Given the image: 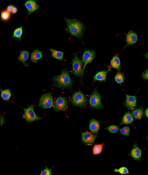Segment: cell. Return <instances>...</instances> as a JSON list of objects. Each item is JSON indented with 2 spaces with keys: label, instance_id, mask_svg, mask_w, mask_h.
Listing matches in <instances>:
<instances>
[{
  "label": "cell",
  "instance_id": "obj_1",
  "mask_svg": "<svg viewBox=\"0 0 148 175\" xmlns=\"http://www.w3.org/2000/svg\"><path fill=\"white\" fill-rule=\"evenodd\" d=\"M54 81V86L60 89H72L73 80L69 76V71L66 68L62 70V74L59 76H54L52 79Z\"/></svg>",
  "mask_w": 148,
  "mask_h": 175
},
{
  "label": "cell",
  "instance_id": "obj_2",
  "mask_svg": "<svg viewBox=\"0 0 148 175\" xmlns=\"http://www.w3.org/2000/svg\"><path fill=\"white\" fill-rule=\"evenodd\" d=\"M67 24V31L69 34L72 36L81 38L84 31V25L77 19H67L64 18Z\"/></svg>",
  "mask_w": 148,
  "mask_h": 175
},
{
  "label": "cell",
  "instance_id": "obj_3",
  "mask_svg": "<svg viewBox=\"0 0 148 175\" xmlns=\"http://www.w3.org/2000/svg\"><path fill=\"white\" fill-rule=\"evenodd\" d=\"M73 59L71 61L72 66V74L77 76H81V82L83 85V63L78 57L77 52L73 53Z\"/></svg>",
  "mask_w": 148,
  "mask_h": 175
},
{
  "label": "cell",
  "instance_id": "obj_4",
  "mask_svg": "<svg viewBox=\"0 0 148 175\" xmlns=\"http://www.w3.org/2000/svg\"><path fill=\"white\" fill-rule=\"evenodd\" d=\"M87 102V97L84 95V93L81 91H77L74 93L72 97L71 102L73 106L80 107V108H85Z\"/></svg>",
  "mask_w": 148,
  "mask_h": 175
},
{
  "label": "cell",
  "instance_id": "obj_5",
  "mask_svg": "<svg viewBox=\"0 0 148 175\" xmlns=\"http://www.w3.org/2000/svg\"><path fill=\"white\" fill-rule=\"evenodd\" d=\"M38 107H41L43 109H49L54 108V98H53L52 93H46L41 96L38 104Z\"/></svg>",
  "mask_w": 148,
  "mask_h": 175
},
{
  "label": "cell",
  "instance_id": "obj_6",
  "mask_svg": "<svg viewBox=\"0 0 148 175\" xmlns=\"http://www.w3.org/2000/svg\"><path fill=\"white\" fill-rule=\"evenodd\" d=\"M90 108L91 109H101L103 108V106L101 102V96L99 92L97 91V88L94 90L91 95L89 100Z\"/></svg>",
  "mask_w": 148,
  "mask_h": 175
},
{
  "label": "cell",
  "instance_id": "obj_7",
  "mask_svg": "<svg viewBox=\"0 0 148 175\" xmlns=\"http://www.w3.org/2000/svg\"><path fill=\"white\" fill-rule=\"evenodd\" d=\"M24 114L22 115V118L28 123H32L35 121H38L42 119V118L39 117L37 114L35 113L34 105L29 106L26 108H23Z\"/></svg>",
  "mask_w": 148,
  "mask_h": 175
},
{
  "label": "cell",
  "instance_id": "obj_8",
  "mask_svg": "<svg viewBox=\"0 0 148 175\" xmlns=\"http://www.w3.org/2000/svg\"><path fill=\"white\" fill-rule=\"evenodd\" d=\"M95 57H96V52L94 50H89V49L85 50L82 57V61L83 63V74H84L87 65L91 63L92 60L95 59Z\"/></svg>",
  "mask_w": 148,
  "mask_h": 175
},
{
  "label": "cell",
  "instance_id": "obj_9",
  "mask_svg": "<svg viewBox=\"0 0 148 175\" xmlns=\"http://www.w3.org/2000/svg\"><path fill=\"white\" fill-rule=\"evenodd\" d=\"M69 105L68 99L67 97L64 96H59V97H57V99L56 100L54 103V111L58 112V111H64L67 109Z\"/></svg>",
  "mask_w": 148,
  "mask_h": 175
},
{
  "label": "cell",
  "instance_id": "obj_10",
  "mask_svg": "<svg viewBox=\"0 0 148 175\" xmlns=\"http://www.w3.org/2000/svg\"><path fill=\"white\" fill-rule=\"evenodd\" d=\"M81 135H82L81 139H82V143L88 146H92L96 139L98 137V134H93V133L90 132H82Z\"/></svg>",
  "mask_w": 148,
  "mask_h": 175
},
{
  "label": "cell",
  "instance_id": "obj_11",
  "mask_svg": "<svg viewBox=\"0 0 148 175\" xmlns=\"http://www.w3.org/2000/svg\"><path fill=\"white\" fill-rule=\"evenodd\" d=\"M137 100L135 95H126L125 97V102H124V106L128 110H135L137 107Z\"/></svg>",
  "mask_w": 148,
  "mask_h": 175
},
{
  "label": "cell",
  "instance_id": "obj_12",
  "mask_svg": "<svg viewBox=\"0 0 148 175\" xmlns=\"http://www.w3.org/2000/svg\"><path fill=\"white\" fill-rule=\"evenodd\" d=\"M24 5L27 10V15L33 13L39 8V5L35 0H27L25 2Z\"/></svg>",
  "mask_w": 148,
  "mask_h": 175
},
{
  "label": "cell",
  "instance_id": "obj_13",
  "mask_svg": "<svg viewBox=\"0 0 148 175\" xmlns=\"http://www.w3.org/2000/svg\"><path fill=\"white\" fill-rule=\"evenodd\" d=\"M137 41H138L137 34L133 31H130L128 34H126V46L135 44L137 42Z\"/></svg>",
  "mask_w": 148,
  "mask_h": 175
},
{
  "label": "cell",
  "instance_id": "obj_14",
  "mask_svg": "<svg viewBox=\"0 0 148 175\" xmlns=\"http://www.w3.org/2000/svg\"><path fill=\"white\" fill-rule=\"evenodd\" d=\"M129 156L135 161H140L142 158V150L139 148L137 144L135 143L132 149L129 153Z\"/></svg>",
  "mask_w": 148,
  "mask_h": 175
},
{
  "label": "cell",
  "instance_id": "obj_15",
  "mask_svg": "<svg viewBox=\"0 0 148 175\" xmlns=\"http://www.w3.org/2000/svg\"><path fill=\"white\" fill-rule=\"evenodd\" d=\"M101 124L100 121L98 120L95 119V118H91L89 121V129L91 130V132L93 134H98V133L100 130Z\"/></svg>",
  "mask_w": 148,
  "mask_h": 175
},
{
  "label": "cell",
  "instance_id": "obj_16",
  "mask_svg": "<svg viewBox=\"0 0 148 175\" xmlns=\"http://www.w3.org/2000/svg\"><path fill=\"white\" fill-rule=\"evenodd\" d=\"M111 71V68L108 70H103L98 72L93 76V82L95 81H106L107 79V74Z\"/></svg>",
  "mask_w": 148,
  "mask_h": 175
},
{
  "label": "cell",
  "instance_id": "obj_17",
  "mask_svg": "<svg viewBox=\"0 0 148 175\" xmlns=\"http://www.w3.org/2000/svg\"><path fill=\"white\" fill-rule=\"evenodd\" d=\"M31 54L27 50H20V55L18 57V60L22 64L25 66H28V65L26 63V61L31 58Z\"/></svg>",
  "mask_w": 148,
  "mask_h": 175
},
{
  "label": "cell",
  "instance_id": "obj_18",
  "mask_svg": "<svg viewBox=\"0 0 148 175\" xmlns=\"http://www.w3.org/2000/svg\"><path fill=\"white\" fill-rule=\"evenodd\" d=\"M110 66L113 68L116 69L117 71H120L121 70V60L118 55H114L110 62Z\"/></svg>",
  "mask_w": 148,
  "mask_h": 175
},
{
  "label": "cell",
  "instance_id": "obj_19",
  "mask_svg": "<svg viewBox=\"0 0 148 175\" xmlns=\"http://www.w3.org/2000/svg\"><path fill=\"white\" fill-rule=\"evenodd\" d=\"M134 120L135 118L133 117L132 113H130V112H126L125 114H124L123 118H122L121 122L120 123V125L122 124H131L134 122Z\"/></svg>",
  "mask_w": 148,
  "mask_h": 175
},
{
  "label": "cell",
  "instance_id": "obj_20",
  "mask_svg": "<svg viewBox=\"0 0 148 175\" xmlns=\"http://www.w3.org/2000/svg\"><path fill=\"white\" fill-rule=\"evenodd\" d=\"M43 57V52L40 51L38 49H36V50H33V52H32V54L31 55V61L32 63H37V62H38V60L41 59V58Z\"/></svg>",
  "mask_w": 148,
  "mask_h": 175
},
{
  "label": "cell",
  "instance_id": "obj_21",
  "mask_svg": "<svg viewBox=\"0 0 148 175\" xmlns=\"http://www.w3.org/2000/svg\"><path fill=\"white\" fill-rule=\"evenodd\" d=\"M133 117L136 120H141L144 116V108L142 107H140L139 108L133 110L132 111Z\"/></svg>",
  "mask_w": 148,
  "mask_h": 175
},
{
  "label": "cell",
  "instance_id": "obj_22",
  "mask_svg": "<svg viewBox=\"0 0 148 175\" xmlns=\"http://www.w3.org/2000/svg\"><path fill=\"white\" fill-rule=\"evenodd\" d=\"M0 92H1V97L2 100L4 101H7V102H10V100L11 99L12 96V92L10 89H6V90H0Z\"/></svg>",
  "mask_w": 148,
  "mask_h": 175
},
{
  "label": "cell",
  "instance_id": "obj_23",
  "mask_svg": "<svg viewBox=\"0 0 148 175\" xmlns=\"http://www.w3.org/2000/svg\"><path fill=\"white\" fill-rule=\"evenodd\" d=\"M49 51L52 52V57L55 58V59L59 60H64V52H61V51H58L54 50V49L51 48Z\"/></svg>",
  "mask_w": 148,
  "mask_h": 175
},
{
  "label": "cell",
  "instance_id": "obj_24",
  "mask_svg": "<svg viewBox=\"0 0 148 175\" xmlns=\"http://www.w3.org/2000/svg\"><path fill=\"white\" fill-rule=\"evenodd\" d=\"M103 143L102 144H96L92 147V154L95 156L100 155L103 152Z\"/></svg>",
  "mask_w": 148,
  "mask_h": 175
},
{
  "label": "cell",
  "instance_id": "obj_25",
  "mask_svg": "<svg viewBox=\"0 0 148 175\" xmlns=\"http://www.w3.org/2000/svg\"><path fill=\"white\" fill-rule=\"evenodd\" d=\"M23 33V25L20 26V28H17V29H15V31H13L12 37L13 38H17L19 41H21V37Z\"/></svg>",
  "mask_w": 148,
  "mask_h": 175
},
{
  "label": "cell",
  "instance_id": "obj_26",
  "mask_svg": "<svg viewBox=\"0 0 148 175\" xmlns=\"http://www.w3.org/2000/svg\"><path fill=\"white\" fill-rule=\"evenodd\" d=\"M114 80L116 83L119 84V85H121V84H123L124 81H125V76H124L123 73H121V71H119L116 74L114 77Z\"/></svg>",
  "mask_w": 148,
  "mask_h": 175
},
{
  "label": "cell",
  "instance_id": "obj_27",
  "mask_svg": "<svg viewBox=\"0 0 148 175\" xmlns=\"http://www.w3.org/2000/svg\"><path fill=\"white\" fill-rule=\"evenodd\" d=\"M11 18V13L7 10L1 12V20L3 22H7Z\"/></svg>",
  "mask_w": 148,
  "mask_h": 175
},
{
  "label": "cell",
  "instance_id": "obj_28",
  "mask_svg": "<svg viewBox=\"0 0 148 175\" xmlns=\"http://www.w3.org/2000/svg\"><path fill=\"white\" fill-rule=\"evenodd\" d=\"M114 172H118V173H119L120 174H122V175H126L129 174L128 168L126 167H121L119 168V169H115Z\"/></svg>",
  "mask_w": 148,
  "mask_h": 175
},
{
  "label": "cell",
  "instance_id": "obj_29",
  "mask_svg": "<svg viewBox=\"0 0 148 175\" xmlns=\"http://www.w3.org/2000/svg\"><path fill=\"white\" fill-rule=\"evenodd\" d=\"M105 129L108 130V132H111V133H113V134H114V133H116L118 132L120 130L119 129V126H116V125H111V126H108V127H106Z\"/></svg>",
  "mask_w": 148,
  "mask_h": 175
},
{
  "label": "cell",
  "instance_id": "obj_30",
  "mask_svg": "<svg viewBox=\"0 0 148 175\" xmlns=\"http://www.w3.org/2000/svg\"><path fill=\"white\" fill-rule=\"evenodd\" d=\"M119 132L121 134L124 135V136L129 137V135H130V127H129V126H126V127H122L121 129L119 130Z\"/></svg>",
  "mask_w": 148,
  "mask_h": 175
},
{
  "label": "cell",
  "instance_id": "obj_31",
  "mask_svg": "<svg viewBox=\"0 0 148 175\" xmlns=\"http://www.w3.org/2000/svg\"><path fill=\"white\" fill-rule=\"evenodd\" d=\"M40 175H52V169H48L47 167L41 172Z\"/></svg>",
  "mask_w": 148,
  "mask_h": 175
},
{
  "label": "cell",
  "instance_id": "obj_32",
  "mask_svg": "<svg viewBox=\"0 0 148 175\" xmlns=\"http://www.w3.org/2000/svg\"><path fill=\"white\" fill-rule=\"evenodd\" d=\"M142 77L143 80H145V81L148 80V68L146 70V71L143 72Z\"/></svg>",
  "mask_w": 148,
  "mask_h": 175
},
{
  "label": "cell",
  "instance_id": "obj_33",
  "mask_svg": "<svg viewBox=\"0 0 148 175\" xmlns=\"http://www.w3.org/2000/svg\"><path fill=\"white\" fill-rule=\"evenodd\" d=\"M13 8H14V5H12V4H10V5H8L7 7V10L10 12V13H12Z\"/></svg>",
  "mask_w": 148,
  "mask_h": 175
},
{
  "label": "cell",
  "instance_id": "obj_34",
  "mask_svg": "<svg viewBox=\"0 0 148 175\" xmlns=\"http://www.w3.org/2000/svg\"><path fill=\"white\" fill-rule=\"evenodd\" d=\"M18 12V9L17 7H15V6H14V8H13V10L12 11V14H16Z\"/></svg>",
  "mask_w": 148,
  "mask_h": 175
},
{
  "label": "cell",
  "instance_id": "obj_35",
  "mask_svg": "<svg viewBox=\"0 0 148 175\" xmlns=\"http://www.w3.org/2000/svg\"><path fill=\"white\" fill-rule=\"evenodd\" d=\"M145 116H146V117L148 118V107H147V108L146 109H145Z\"/></svg>",
  "mask_w": 148,
  "mask_h": 175
},
{
  "label": "cell",
  "instance_id": "obj_36",
  "mask_svg": "<svg viewBox=\"0 0 148 175\" xmlns=\"http://www.w3.org/2000/svg\"><path fill=\"white\" fill-rule=\"evenodd\" d=\"M1 121H2V122H1V125H3L4 124V117H3V116H1Z\"/></svg>",
  "mask_w": 148,
  "mask_h": 175
},
{
  "label": "cell",
  "instance_id": "obj_37",
  "mask_svg": "<svg viewBox=\"0 0 148 175\" xmlns=\"http://www.w3.org/2000/svg\"><path fill=\"white\" fill-rule=\"evenodd\" d=\"M144 57H145L147 58V60H148V52L147 53H145V54L144 55Z\"/></svg>",
  "mask_w": 148,
  "mask_h": 175
},
{
  "label": "cell",
  "instance_id": "obj_38",
  "mask_svg": "<svg viewBox=\"0 0 148 175\" xmlns=\"http://www.w3.org/2000/svg\"><path fill=\"white\" fill-rule=\"evenodd\" d=\"M147 140H148V135H147Z\"/></svg>",
  "mask_w": 148,
  "mask_h": 175
}]
</instances>
